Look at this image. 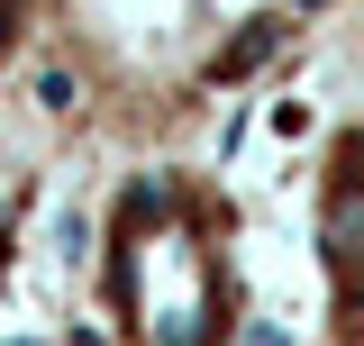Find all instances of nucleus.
<instances>
[{
    "label": "nucleus",
    "mask_w": 364,
    "mask_h": 346,
    "mask_svg": "<svg viewBox=\"0 0 364 346\" xmlns=\"http://www.w3.org/2000/svg\"><path fill=\"white\" fill-rule=\"evenodd\" d=\"M109 301L128 346H228V273L210 246L200 192L136 173L109 210Z\"/></svg>",
    "instance_id": "nucleus-1"
},
{
    "label": "nucleus",
    "mask_w": 364,
    "mask_h": 346,
    "mask_svg": "<svg viewBox=\"0 0 364 346\" xmlns=\"http://www.w3.org/2000/svg\"><path fill=\"white\" fill-rule=\"evenodd\" d=\"M18 28H28V0H0V64L18 55Z\"/></svg>",
    "instance_id": "nucleus-2"
}]
</instances>
